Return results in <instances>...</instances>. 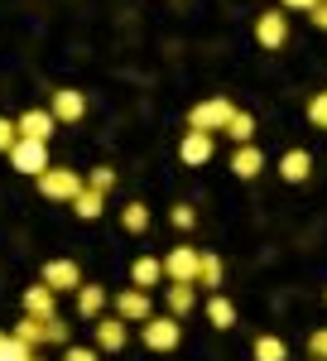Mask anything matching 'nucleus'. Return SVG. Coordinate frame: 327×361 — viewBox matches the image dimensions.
<instances>
[{
    "instance_id": "32",
    "label": "nucleus",
    "mask_w": 327,
    "mask_h": 361,
    "mask_svg": "<svg viewBox=\"0 0 327 361\" xmlns=\"http://www.w3.org/2000/svg\"><path fill=\"white\" fill-rule=\"evenodd\" d=\"M168 217H173V226H178V231H188V226L197 222V212H192L188 202H178V207H173V212H168Z\"/></svg>"
},
{
    "instance_id": "26",
    "label": "nucleus",
    "mask_w": 327,
    "mask_h": 361,
    "mask_svg": "<svg viewBox=\"0 0 327 361\" xmlns=\"http://www.w3.org/2000/svg\"><path fill=\"white\" fill-rule=\"evenodd\" d=\"M44 342H49V347H73V342H68V323H58V313L44 318Z\"/></svg>"
},
{
    "instance_id": "7",
    "label": "nucleus",
    "mask_w": 327,
    "mask_h": 361,
    "mask_svg": "<svg viewBox=\"0 0 327 361\" xmlns=\"http://www.w3.org/2000/svg\"><path fill=\"white\" fill-rule=\"evenodd\" d=\"M116 318H125V323H144V318H154V304H149V294L144 289H121L116 294Z\"/></svg>"
},
{
    "instance_id": "5",
    "label": "nucleus",
    "mask_w": 327,
    "mask_h": 361,
    "mask_svg": "<svg viewBox=\"0 0 327 361\" xmlns=\"http://www.w3.org/2000/svg\"><path fill=\"white\" fill-rule=\"evenodd\" d=\"M183 342V328H178V318L168 313V318H144V347L149 352H173Z\"/></svg>"
},
{
    "instance_id": "36",
    "label": "nucleus",
    "mask_w": 327,
    "mask_h": 361,
    "mask_svg": "<svg viewBox=\"0 0 327 361\" xmlns=\"http://www.w3.org/2000/svg\"><path fill=\"white\" fill-rule=\"evenodd\" d=\"M5 337H10V333H0V347H5Z\"/></svg>"
},
{
    "instance_id": "31",
    "label": "nucleus",
    "mask_w": 327,
    "mask_h": 361,
    "mask_svg": "<svg viewBox=\"0 0 327 361\" xmlns=\"http://www.w3.org/2000/svg\"><path fill=\"white\" fill-rule=\"evenodd\" d=\"M308 357H313V361H327V328H318V333L308 337Z\"/></svg>"
},
{
    "instance_id": "3",
    "label": "nucleus",
    "mask_w": 327,
    "mask_h": 361,
    "mask_svg": "<svg viewBox=\"0 0 327 361\" xmlns=\"http://www.w3.org/2000/svg\"><path fill=\"white\" fill-rule=\"evenodd\" d=\"M197 265H202L197 246H173L164 255V279L168 284H197Z\"/></svg>"
},
{
    "instance_id": "1",
    "label": "nucleus",
    "mask_w": 327,
    "mask_h": 361,
    "mask_svg": "<svg viewBox=\"0 0 327 361\" xmlns=\"http://www.w3.org/2000/svg\"><path fill=\"white\" fill-rule=\"evenodd\" d=\"M34 183H39V193L49 197V202H73L87 188V178H82L78 169H44Z\"/></svg>"
},
{
    "instance_id": "13",
    "label": "nucleus",
    "mask_w": 327,
    "mask_h": 361,
    "mask_svg": "<svg viewBox=\"0 0 327 361\" xmlns=\"http://www.w3.org/2000/svg\"><path fill=\"white\" fill-rule=\"evenodd\" d=\"M54 308H58V294L49 284H29L25 289V313L29 318H54Z\"/></svg>"
},
{
    "instance_id": "8",
    "label": "nucleus",
    "mask_w": 327,
    "mask_h": 361,
    "mask_svg": "<svg viewBox=\"0 0 327 361\" xmlns=\"http://www.w3.org/2000/svg\"><path fill=\"white\" fill-rule=\"evenodd\" d=\"M39 284H49L54 294H63V289H82L78 260H49V265H44V275H39Z\"/></svg>"
},
{
    "instance_id": "34",
    "label": "nucleus",
    "mask_w": 327,
    "mask_h": 361,
    "mask_svg": "<svg viewBox=\"0 0 327 361\" xmlns=\"http://www.w3.org/2000/svg\"><path fill=\"white\" fill-rule=\"evenodd\" d=\"M308 20H313V25H318V29H327V0H318V5L308 10Z\"/></svg>"
},
{
    "instance_id": "14",
    "label": "nucleus",
    "mask_w": 327,
    "mask_h": 361,
    "mask_svg": "<svg viewBox=\"0 0 327 361\" xmlns=\"http://www.w3.org/2000/svg\"><path fill=\"white\" fill-rule=\"evenodd\" d=\"M125 347V318H97V352H121Z\"/></svg>"
},
{
    "instance_id": "35",
    "label": "nucleus",
    "mask_w": 327,
    "mask_h": 361,
    "mask_svg": "<svg viewBox=\"0 0 327 361\" xmlns=\"http://www.w3.org/2000/svg\"><path fill=\"white\" fill-rule=\"evenodd\" d=\"M279 5H284V10H313L318 0H279Z\"/></svg>"
},
{
    "instance_id": "25",
    "label": "nucleus",
    "mask_w": 327,
    "mask_h": 361,
    "mask_svg": "<svg viewBox=\"0 0 327 361\" xmlns=\"http://www.w3.org/2000/svg\"><path fill=\"white\" fill-rule=\"evenodd\" d=\"M197 284H202V289H217V284H221V260L212 255V250H202V265H197Z\"/></svg>"
},
{
    "instance_id": "24",
    "label": "nucleus",
    "mask_w": 327,
    "mask_h": 361,
    "mask_svg": "<svg viewBox=\"0 0 327 361\" xmlns=\"http://www.w3.org/2000/svg\"><path fill=\"white\" fill-rule=\"evenodd\" d=\"M226 135L236 140V145H250V140H255V116L236 111V116H231V126H226Z\"/></svg>"
},
{
    "instance_id": "16",
    "label": "nucleus",
    "mask_w": 327,
    "mask_h": 361,
    "mask_svg": "<svg viewBox=\"0 0 327 361\" xmlns=\"http://www.w3.org/2000/svg\"><path fill=\"white\" fill-rule=\"evenodd\" d=\"M308 173H313V154H308V149H289V154L279 159V178H284V183H303Z\"/></svg>"
},
{
    "instance_id": "22",
    "label": "nucleus",
    "mask_w": 327,
    "mask_h": 361,
    "mask_svg": "<svg viewBox=\"0 0 327 361\" xmlns=\"http://www.w3.org/2000/svg\"><path fill=\"white\" fill-rule=\"evenodd\" d=\"M10 337H20L25 347H44V318H29V313H25V318L10 328Z\"/></svg>"
},
{
    "instance_id": "30",
    "label": "nucleus",
    "mask_w": 327,
    "mask_h": 361,
    "mask_svg": "<svg viewBox=\"0 0 327 361\" xmlns=\"http://www.w3.org/2000/svg\"><path fill=\"white\" fill-rule=\"evenodd\" d=\"M15 140H20L15 121H5V116H0V154H10V149H15Z\"/></svg>"
},
{
    "instance_id": "23",
    "label": "nucleus",
    "mask_w": 327,
    "mask_h": 361,
    "mask_svg": "<svg viewBox=\"0 0 327 361\" xmlns=\"http://www.w3.org/2000/svg\"><path fill=\"white\" fill-rule=\"evenodd\" d=\"M255 361H289V347L265 333V337H255Z\"/></svg>"
},
{
    "instance_id": "18",
    "label": "nucleus",
    "mask_w": 327,
    "mask_h": 361,
    "mask_svg": "<svg viewBox=\"0 0 327 361\" xmlns=\"http://www.w3.org/2000/svg\"><path fill=\"white\" fill-rule=\"evenodd\" d=\"M101 308H106V289H101V284H82V289H78V313L97 323V318H101Z\"/></svg>"
},
{
    "instance_id": "9",
    "label": "nucleus",
    "mask_w": 327,
    "mask_h": 361,
    "mask_svg": "<svg viewBox=\"0 0 327 361\" xmlns=\"http://www.w3.org/2000/svg\"><path fill=\"white\" fill-rule=\"evenodd\" d=\"M255 39H260V49H284V44H289V20H284L279 10H265V15L255 20Z\"/></svg>"
},
{
    "instance_id": "6",
    "label": "nucleus",
    "mask_w": 327,
    "mask_h": 361,
    "mask_svg": "<svg viewBox=\"0 0 327 361\" xmlns=\"http://www.w3.org/2000/svg\"><path fill=\"white\" fill-rule=\"evenodd\" d=\"M49 111H54L58 126H78L82 116H87V92H78V87H58L54 102H49Z\"/></svg>"
},
{
    "instance_id": "4",
    "label": "nucleus",
    "mask_w": 327,
    "mask_h": 361,
    "mask_svg": "<svg viewBox=\"0 0 327 361\" xmlns=\"http://www.w3.org/2000/svg\"><path fill=\"white\" fill-rule=\"evenodd\" d=\"M10 164L20 169V173H29V178H39V173L49 169V145H44V140H15Z\"/></svg>"
},
{
    "instance_id": "17",
    "label": "nucleus",
    "mask_w": 327,
    "mask_h": 361,
    "mask_svg": "<svg viewBox=\"0 0 327 361\" xmlns=\"http://www.w3.org/2000/svg\"><path fill=\"white\" fill-rule=\"evenodd\" d=\"M73 212H78L82 222H97V217L106 212V193H97V188H82V193L73 197Z\"/></svg>"
},
{
    "instance_id": "10",
    "label": "nucleus",
    "mask_w": 327,
    "mask_h": 361,
    "mask_svg": "<svg viewBox=\"0 0 327 361\" xmlns=\"http://www.w3.org/2000/svg\"><path fill=\"white\" fill-rule=\"evenodd\" d=\"M15 130H20V140H44V145H49V135L58 130V121H54V111L34 106V111H25L15 121Z\"/></svg>"
},
{
    "instance_id": "33",
    "label": "nucleus",
    "mask_w": 327,
    "mask_h": 361,
    "mask_svg": "<svg viewBox=\"0 0 327 361\" xmlns=\"http://www.w3.org/2000/svg\"><path fill=\"white\" fill-rule=\"evenodd\" d=\"M63 361H101L97 347H63Z\"/></svg>"
},
{
    "instance_id": "12",
    "label": "nucleus",
    "mask_w": 327,
    "mask_h": 361,
    "mask_svg": "<svg viewBox=\"0 0 327 361\" xmlns=\"http://www.w3.org/2000/svg\"><path fill=\"white\" fill-rule=\"evenodd\" d=\"M130 284L144 289V294L159 289V284H164V260H159V255H140L135 265H130Z\"/></svg>"
},
{
    "instance_id": "29",
    "label": "nucleus",
    "mask_w": 327,
    "mask_h": 361,
    "mask_svg": "<svg viewBox=\"0 0 327 361\" xmlns=\"http://www.w3.org/2000/svg\"><path fill=\"white\" fill-rule=\"evenodd\" d=\"M308 121H313L318 130H327V92H318V97L308 102Z\"/></svg>"
},
{
    "instance_id": "2",
    "label": "nucleus",
    "mask_w": 327,
    "mask_h": 361,
    "mask_svg": "<svg viewBox=\"0 0 327 361\" xmlns=\"http://www.w3.org/2000/svg\"><path fill=\"white\" fill-rule=\"evenodd\" d=\"M231 116H236V106H231L226 97H207V102H197V106L188 111V130H207V135H217V130L231 126Z\"/></svg>"
},
{
    "instance_id": "21",
    "label": "nucleus",
    "mask_w": 327,
    "mask_h": 361,
    "mask_svg": "<svg viewBox=\"0 0 327 361\" xmlns=\"http://www.w3.org/2000/svg\"><path fill=\"white\" fill-rule=\"evenodd\" d=\"M121 226H125L130 236L149 231V207H144V202H125V207H121Z\"/></svg>"
},
{
    "instance_id": "37",
    "label": "nucleus",
    "mask_w": 327,
    "mask_h": 361,
    "mask_svg": "<svg viewBox=\"0 0 327 361\" xmlns=\"http://www.w3.org/2000/svg\"><path fill=\"white\" fill-rule=\"evenodd\" d=\"M29 361H44V357H39V352H34V357H29Z\"/></svg>"
},
{
    "instance_id": "27",
    "label": "nucleus",
    "mask_w": 327,
    "mask_h": 361,
    "mask_svg": "<svg viewBox=\"0 0 327 361\" xmlns=\"http://www.w3.org/2000/svg\"><path fill=\"white\" fill-rule=\"evenodd\" d=\"M111 183H116V169H106V164H97L87 173V188H97V193H111Z\"/></svg>"
},
{
    "instance_id": "11",
    "label": "nucleus",
    "mask_w": 327,
    "mask_h": 361,
    "mask_svg": "<svg viewBox=\"0 0 327 361\" xmlns=\"http://www.w3.org/2000/svg\"><path fill=\"white\" fill-rule=\"evenodd\" d=\"M212 149H217V145H212V135H207V130H188V135H183V145H178V159H183L188 169H202L207 159H212Z\"/></svg>"
},
{
    "instance_id": "15",
    "label": "nucleus",
    "mask_w": 327,
    "mask_h": 361,
    "mask_svg": "<svg viewBox=\"0 0 327 361\" xmlns=\"http://www.w3.org/2000/svg\"><path fill=\"white\" fill-rule=\"evenodd\" d=\"M260 169H265V154H260L255 145H236V154H231V173H236V178H260Z\"/></svg>"
},
{
    "instance_id": "19",
    "label": "nucleus",
    "mask_w": 327,
    "mask_h": 361,
    "mask_svg": "<svg viewBox=\"0 0 327 361\" xmlns=\"http://www.w3.org/2000/svg\"><path fill=\"white\" fill-rule=\"evenodd\" d=\"M207 323L221 328V333H226V328H236V304H231L226 294H212V299H207Z\"/></svg>"
},
{
    "instance_id": "28",
    "label": "nucleus",
    "mask_w": 327,
    "mask_h": 361,
    "mask_svg": "<svg viewBox=\"0 0 327 361\" xmlns=\"http://www.w3.org/2000/svg\"><path fill=\"white\" fill-rule=\"evenodd\" d=\"M34 357V347H25L20 337H5V347H0V361H29Z\"/></svg>"
},
{
    "instance_id": "20",
    "label": "nucleus",
    "mask_w": 327,
    "mask_h": 361,
    "mask_svg": "<svg viewBox=\"0 0 327 361\" xmlns=\"http://www.w3.org/2000/svg\"><path fill=\"white\" fill-rule=\"evenodd\" d=\"M168 313L173 318H183V313H192V304H197V284H168Z\"/></svg>"
}]
</instances>
